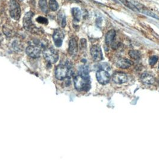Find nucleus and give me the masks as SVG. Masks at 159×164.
Here are the masks:
<instances>
[{"instance_id":"obj_2","label":"nucleus","mask_w":159,"mask_h":164,"mask_svg":"<svg viewBox=\"0 0 159 164\" xmlns=\"http://www.w3.org/2000/svg\"><path fill=\"white\" fill-rule=\"evenodd\" d=\"M9 13L11 17L16 20L20 19L21 15L20 7L19 3L15 0H11L9 5Z\"/></svg>"},{"instance_id":"obj_13","label":"nucleus","mask_w":159,"mask_h":164,"mask_svg":"<svg viewBox=\"0 0 159 164\" xmlns=\"http://www.w3.org/2000/svg\"><path fill=\"white\" fill-rule=\"evenodd\" d=\"M69 54L72 56H76L78 53V44L76 39L74 38H72L70 39L69 43Z\"/></svg>"},{"instance_id":"obj_15","label":"nucleus","mask_w":159,"mask_h":164,"mask_svg":"<svg viewBox=\"0 0 159 164\" xmlns=\"http://www.w3.org/2000/svg\"><path fill=\"white\" fill-rule=\"evenodd\" d=\"M115 35H116V32H115V30H114V29L110 30L107 33V34L105 35V43L107 45L111 44L115 39Z\"/></svg>"},{"instance_id":"obj_18","label":"nucleus","mask_w":159,"mask_h":164,"mask_svg":"<svg viewBox=\"0 0 159 164\" xmlns=\"http://www.w3.org/2000/svg\"><path fill=\"white\" fill-rule=\"evenodd\" d=\"M120 2H121L124 5H125L126 7H128L129 9L134 11V12H138V9H136V7L133 4H132V2H130V1H129L128 0H118Z\"/></svg>"},{"instance_id":"obj_21","label":"nucleus","mask_w":159,"mask_h":164,"mask_svg":"<svg viewBox=\"0 0 159 164\" xmlns=\"http://www.w3.org/2000/svg\"><path fill=\"white\" fill-rule=\"evenodd\" d=\"M39 7L43 13H48V6L47 0H39Z\"/></svg>"},{"instance_id":"obj_23","label":"nucleus","mask_w":159,"mask_h":164,"mask_svg":"<svg viewBox=\"0 0 159 164\" xmlns=\"http://www.w3.org/2000/svg\"><path fill=\"white\" fill-rule=\"evenodd\" d=\"M159 57L156 56H151L149 59V64L151 66H154L158 61Z\"/></svg>"},{"instance_id":"obj_8","label":"nucleus","mask_w":159,"mask_h":164,"mask_svg":"<svg viewBox=\"0 0 159 164\" xmlns=\"http://www.w3.org/2000/svg\"><path fill=\"white\" fill-rule=\"evenodd\" d=\"M127 79L128 77L127 75L122 72H115L112 77V81L117 84L125 83L127 81Z\"/></svg>"},{"instance_id":"obj_16","label":"nucleus","mask_w":159,"mask_h":164,"mask_svg":"<svg viewBox=\"0 0 159 164\" xmlns=\"http://www.w3.org/2000/svg\"><path fill=\"white\" fill-rule=\"evenodd\" d=\"M71 12H72V15L73 18H74V20L77 22H80L81 19L82 15H81V10H80L77 7L72 8Z\"/></svg>"},{"instance_id":"obj_5","label":"nucleus","mask_w":159,"mask_h":164,"mask_svg":"<svg viewBox=\"0 0 159 164\" xmlns=\"http://www.w3.org/2000/svg\"><path fill=\"white\" fill-rule=\"evenodd\" d=\"M96 79L99 84L105 85L110 82L111 77L108 72L103 69H100L96 72Z\"/></svg>"},{"instance_id":"obj_3","label":"nucleus","mask_w":159,"mask_h":164,"mask_svg":"<svg viewBox=\"0 0 159 164\" xmlns=\"http://www.w3.org/2000/svg\"><path fill=\"white\" fill-rule=\"evenodd\" d=\"M44 59L51 63H55L59 59V55L58 52L53 49L48 48L43 51Z\"/></svg>"},{"instance_id":"obj_26","label":"nucleus","mask_w":159,"mask_h":164,"mask_svg":"<svg viewBox=\"0 0 159 164\" xmlns=\"http://www.w3.org/2000/svg\"></svg>"},{"instance_id":"obj_7","label":"nucleus","mask_w":159,"mask_h":164,"mask_svg":"<svg viewBox=\"0 0 159 164\" xmlns=\"http://www.w3.org/2000/svg\"><path fill=\"white\" fill-rule=\"evenodd\" d=\"M90 54L93 59L96 62H99L102 60L103 55L101 47L98 45H94L90 49Z\"/></svg>"},{"instance_id":"obj_22","label":"nucleus","mask_w":159,"mask_h":164,"mask_svg":"<svg viewBox=\"0 0 159 164\" xmlns=\"http://www.w3.org/2000/svg\"><path fill=\"white\" fill-rule=\"evenodd\" d=\"M129 55L130 57L135 60H138L141 58V53L138 50H130L129 52Z\"/></svg>"},{"instance_id":"obj_10","label":"nucleus","mask_w":159,"mask_h":164,"mask_svg":"<svg viewBox=\"0 0 159 164\" xmlns=\"http://www.w3.org/2000/svg\"><path fill=\"white\" fill-rule=\"evenodd\" d=\"M134 5L136 7L138 12H140L141 13H143L144 15H147L148 16L151 17H153L154 19L159 20V17L157 16L155 13L151 12L149 9H148L146 7H145L143 4L136 2H135Z\"/></svg>"},{"instance_id":"obj_20","label":"nucleus","mask_w":159,"mask_h":164,"mask_svg":"<svg viewBox=\"0 0 159 164\" xmlns=\"http://www.w3.org/2000/svg\"><path fill=\"white\" fill-rule=\"evenodd\" d=\"M48 6L50 9L53 12H55L59 9V4L56 0H49Z\"/></svg>"},{"instance_id":"obj_19","label":"nucleus","mask_w":159,"mask_h":164,"mask_svg":"<svg viewBox=\"0 0 159 164\" xmlns=\"http://www.w3.org/2000/svg\"><path fill=\"white\" fill-rule=\"evenodd\" d=\"M79 75L86 77V78H89V68L86 66H81L80 68Z\"/></svg>"},{"instance_id":"obj_24","label":"nucleus","mask_w":159,"mask_h":164,"mask_svg":"<svg viewBox=\"0 0 159 164\" xmlns=\"http://www.w3.org/2000/svg\"><path fill=\"white\" fill-rule=\"evenodd\" d=\"M36 20H37V22L40 23H41V24H46H46H48V19H47L46 18L44 17H38L37 18Z\"/></svg>"},{"instance_id":"obj_11","label":"nucleus","mask_w":159,"mask_h":164,"mask_svg":"<svg viewBox=\"0 0 159 164\" xmlns=\"http://www.w3.org/2000/svg\"><path fill=\"white\" fill-rule=\"evenodd\" d=\"M26 53L28 56L32 58H37L40 57L41 53V51L37 46H30L26 48Z\"/></svg>"},{"instance_id":"obj_12","label":"nucleus","mask_w":159,"mask_h":164,"mask_svg":"<svg viewBox=\"0 0 159 164\" xmlns=\"http://www.w3.org/2000/svg\"><path fill=\"white\" fill-rule=\"evenodd\" d=\"M115 65L118 67H120L122 69H127L131 66L133 65V63L131 60L127 59L121 57V58H118L116 60Z\"/></svg>"},{"instance_id":"obj_6","label":"nucleus","mask_w":159,"mask_h":164,"mask_svg":"<svg viewBox=\"0 0 159 164\" xmlns=\"http://www.w3.org/2000/svg\"><path fill=\"white\" fill-rule=\"evenodd\" d=\"M64 37L65 35L62 30L59 29L55 30L53 34V39L54 43L57 47H61V46L62 45Z\"/></svg>"},{"instance_id":"obj_9","label":"nucleus","mask_w":159,"mask_h":164,"mask_svg":"<svg viewBox=\"0 0 159 164\" xmlns=\"http://www.w3.org/2000/svg\"><path fill=\"white\" fill-rule=\"evenodd\" d=\"M34 16V13L32 12H27L23 19V25L24 28L28 31H31L34 26L32 24V18Z\"/></svg>"},{"instance_id":"obj_1","label":"nucleus","mask_w":159,"mask_h":164,"mask_svg":"<svg viewBox=\"0 0 159 164\" xmlns=\"http://www.w3.org/2000/svg\"><path fill=\"white\" fill-rule=\"evenodd\" d=\"M74 86L77 91H87L90 88L89 78H86L81 75H77L74 80Z\"/></svg>"},{"instance_id":"obj_25","label":"nucleus","mask_w":159,"mask_h":164,"mask_svg":"<svg viewBox=\"0 0 159 164\" xmlns=\"http://www.w3.org/2000/svg\"><path fill=\"white\" fill-rule=\"evenodd\" d=\"M67 1H69V2H75V3H80V1L79 0H66Z\"/></svg>"},{"instance_id":"obj_4","label":"nucleus","mask_w":159,"mask_h":164,"mask_svg":"<svg viewBox=\"0 0 159 164\" xmlns=\"http://www.w3.org/2000/svg\"><path fill=\"white\" fill-rule=\"evenodd\" d=\"M69 71L70 69L68 66L59 65L55 69V77L58 80H63L68 77Z\"/></svg>"},{"instance_id":"obj_17","label":"nucleus","mask_w":159,"mask_h":164,"mask_svg":"<svg viewBox=\"0 0 159 164\" xmlns=\"http://www.w3.org/2000/svg\"><path fill=\"white\" fill-rule=\"evenodd\" d=\"M58 22H59V25L61 26V27H62V28L65 27L66 24V16H65L64 12H62V11H61V12H59L58 13Z\"/></svg>"},{"instance_id":"obj_14","label":"nucleus","mask_w":159,"mask_h":164,"mask_svg":"<svg viewBox=\"0 0 159 164\" xmlns=\"http://www.w3.org/2000/svg\"><path fill=\"white\" fill-rule=\"evenodd\" d=\"M141 80L144 84L146 85H152L155 82L154 78L148 73H144L141 75Z\"/></svg>"}]
</instances>
